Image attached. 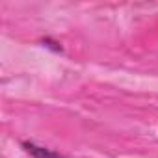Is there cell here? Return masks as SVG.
Wrapping results in <instances>:
<instances>
[{
  "label": "cell",
  "instance_id": "cell-1",
  "mask_svg": "<svg viewBox=\"0 0 158 158\" xmlns=\"http://www.w3.org/2000/svg\"><path fill=\"white\" fill-rule=\"evenodd\" d=\"M23 147L26 149V152L34 158H65L61 156L60 152H54L52 149H47V147H41V145H35L32 141H23Z\"/></svg>",
  "mask_w": 158,
  "mask_h": 158
},
{
  "label": "cell",
  "instance_id": "cell-2",
  "mask_svg": "<svg viewBox=\"0 0 158 158\" xmlns=\"http://www.w3.org/2000/svg\"><path fill=\"white\" fill-rule=\"evenodd\" d=\"M41 43H43L45 47L52 48L54 52H61V50H63V48H61V45H60V43H56V41H52L50 37H43V39H41Z\"/></svg>",
  "mask_w": 158,
  "mask_h": 158
}]
</instances>
